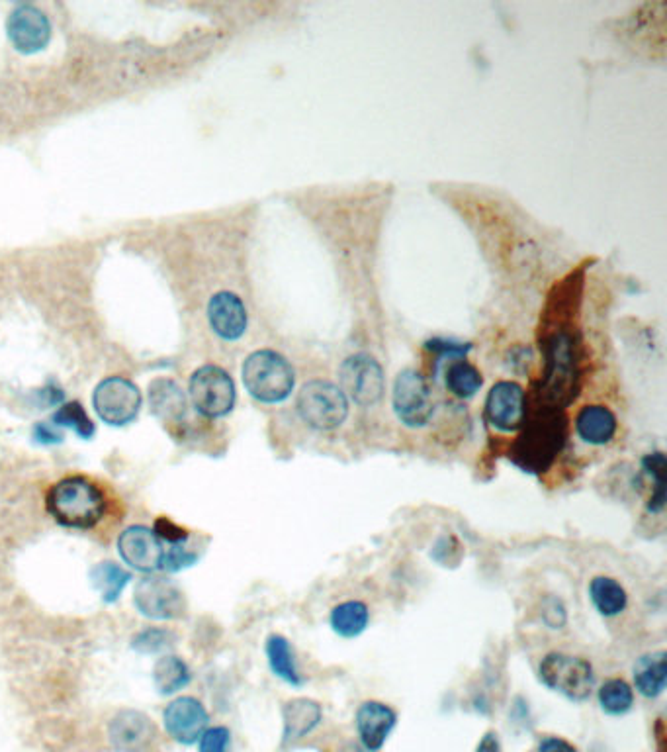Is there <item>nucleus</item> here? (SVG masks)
<instances>
[{"instance_id": "0eeeda50", "label": "nucleus", "mask_w": 667, "mask_h": 752, "mask_svg": "<svg viewBox=\"0 0 667 752\" xmlns=\"http://www.w3.org/2000/svg\"><path fill=\"white\" fill-rule=\"evenodd\" d=\"M392 406L403 425L423 427L433 418L435 404L427 378L415 369H405L394 380Z\"/></svg>"}, {"instance_id": "2eb2a0df", "label": "nucleus", "mask_w": 667, "mask_h": 752, "mask_svg": "<svg viewBox=\"0 0 667 752\" xmlns=\"http://www.w3.org/2000/svg\"><path fill=\"white\" fill-rule=\"evenodd\" d=\"M398 723V715L390 705L364 702L356 711V729L362 745L370 752L380 751Z\"/></svg>"}, {"instance_id": "20e7f679", "label": "nucleus", "mask_w": 667, "mask_h": 752, "mask_svg": "<svg viewBox=\"0 0 667 752\" xmlns=\"http://www.w3.org/2000/svg\"><path fill=\"white\" fill-rule=\"evenodd\" d=\"M538 674L546 688L570 702H585L595 686V672L589 660L564 653H550L542 658Z\"/></svg>"}, {"instance_id": "9b49d317", "label": "nucleus", "mask_w": 667, "mask_h": 752, "mask_svg": "<svg viewBox=\"0 0 667 752\" xmlns=\"http://www.w3.org/2000/svg\"><path fill=\"white\" fill-rule=\"evenodd\" d=\"M6 32L12 42L22 53L42 51L51 38V24L44 12L30 4L16 6L6 22Z\"/></svg>"}, {"instance_id": "2f4dec72", "label": "nucleus", "mask_w": 667, "mask_h": 752, "mask_svg": "<svg viewBox=\"0 0 667 752\" xmlns=\"http://www.w3.org/2000/svg\"><path fill=\"white\" fill-rule=\"evenodd\" d=\"M425 349L441 355V357H458V359H464L466 353L470 351V345L468 343H460V341H452V339H441V337H435V339H429L425 343Z\"/></svg>"}, {"instance_id": "aec40b11", "label": "nucleus", "mask_w": 667, "mask_h": 752, "mask_svg": "<svg viewBox=\"0 0 667 752\" xmlns=\"http://www.w3.org/2000/svg\"><path fill=\"white\" fill-rule=\"evenodd\" d=\"M284 717V743H294L319 725L321 707L312 700H292L282 709Z\"/></svg>"}, {"instance_id": "c85d7f7f", "label": "nucleus", "mask_w": 667, "mask_h": 752, "mask_svg": "<svg viewBox=\"0 0 667 752\" xmlns=\"http://www.w3.org/2000/svg\"><path fill=\"white\" fill-rule=\"evenodd\" d=\"M53 425L59 427H71L79 437L90 439L94 435V423L90 422L85 408L79 402H69L63 404L55 416H53Z\"/></svg>"}, {"instance_id": "39448f33", "label": "nucleus", "mask_w": 667, "mask_h": 752, "mask_svg": "<svg viewBox=\"0 0 667 752\" xmlns=\"http://www.w3.org/2000/svg\"><path fill=\"white\" fill-rule=\"evenodd\" d=\"M235 382L216 365H204L190 376V400L206 418H223L235 406Z\"/></svg>"}, {"instance_id": "dca6fc26", "label": "nucleus", "mask_w": 667, "mask_h": 752, "mask_svg": "<svg viewBox=\"0 0 667 752\" xmlns=\"http://www.w3.org/2000/svg\"><path fill=\"white\" fill-rule=\"evenodd\" d=\"M208 320L212 329L225 341L241 339L249 324L245 304L237 294L227 290L212 296L208 304Z\"/></svg>"}, {"instance_id": "4be33fe9", "label": "nucleus", "mask_w": 667, "mask_h": 752, "mask_svg": "<svg viewBox=\"0 0 667 752\" xmlns=\"http://www.w3.org/2000/svg\"><path fill=\"white\" fill-rule=\"evenodd\" d=\"M267 657L270 670L274 676L284 680L290 686H302L304 678L298 670L294 651L290 647V641L282 635H270L267 641Z\"/></svg>"}, {"instance_id": "a878e982", "label": "nucleus", "mask_w": 667, "mask_h": 752, "mask_svg": "<svg viewBox=\"0 0 667 752\" xmlns=\"http://www.w3.org/2000/svg\"><path fill=\"white\" fill-rule=\"evenodd\" d=\"M153 678H155L157 690L161 694L169 696V694H175L178 690L188 686L190 670H188V666L182 658L163 657L159 658V662L155 664Z\"/></svg>"}, {"instance_id": "9d476101", "label": "nucleus", "mask_w": 667, "mask_h": 752, "mask_svg": "<svg viewBox=\"0 0 667 752\" xmlns=\"http://www.w3.org/2000/svg\"><path fill=\"white\" fill-rule=\"evenodd\" d=\"M527 416L525 388L513 380L495 382L486 398V418L499 431H517Z\"/></svg>"}, {"instance_id": "f257e3e1", "label": "nucleus", "mask_w": 667, "mask_h": 752, "mask_svg": "<svg viewBox=\"0 0 667 752\" xmlns=\"http://www.w3.org/2000/svg\"><path fill=\"white\" fill-rule=\"evenodd\" d=\"M51 517L73 529H90L108 510L104 492L85 476H69L51 486L45 498Z\"/></svg>"}, {"instance_id": "6ab92c4d", "label": "nucleus", "mask_w": 667, "mask_h": 752, "mask_svg": "<svg viewBox=\"0 0 667 752\" xmlns=\"http://www.w3.org/2000/svg\"><path fill=\"white\" fill-rule=\"evenodd\" d=\"M667 684V655L664 651L640 657L634 664V686L644 698H658Z\"/></svg>"}, {"instance_id": "a211bd4d", "label": "nucleus", "mask_w": 667, "mask_h": 752, "mask_svg": "<svg viewBox=\"0 0 667 752\" xmlns=\"http://www.w3.org/2000/svg\"><path fill=\"white\" fill-rule=\"evenodd\" d=\"M149 406L151 412L163 422L175 423L184 418L188 402L175 380L157 378L149 384Z\"/></svg>"}, {"instance_id": "4468645a", "label": "nucleus", "mask_w": 667, "mask_h": 752, "mask_svg": "<svg viewBox=\"0 0 667 752\" xmlns=\"http://www.w3.org/2000/svg\"><path fill=\"white\" fill-rule=\"evenodd\" d=\"M163 723L167 733L182 745H192L200 741L208 727V711L196 698H177L167 705L163 713Z\"/></svg>"}, {"instance_id": "1a4fd4ad", "label": "nucleus", "mask_w": 667, "mask_h": 752, "mask_svg": "<svg viewBox=\"0 0 667 752\" xmlns=\"http://www.w3.org/2000/svg\"><path fill=\"white\" fill-rule=\"evenodd\" d=\"M135 608L151 619H178L184 613V598L177 586L163 576L139 580L134 592Z\"/></svg>"}, {"instance_id": "ddd939ff", "label": "nucleus", "mask_w": 667, "mask_h": 752, "mask_svg": "<svg viewBox=\"0 0 667 752\" xmlns=\"http://www.w3.org/2000/svg\"><path fill=\"white\" fill-rule=\"evenodd\" d=\"M118 549L122 559L141 572H155L165 566L167 551L161 539L143 525L128 527L118 539Z\"/></svg>"}, {"instance_id": "393cba45", "label": "nucleus", "mask_w": 667, "mask_h": 752, "mask_svg": "<svg viewBox=\"0 0 667 752\" xmlns=\"http://www.w3.org/2000/svg\"><path fill=\"white\" fill-rule=\"evenodd\" d=\"M130 580L132 574L124 570L120 564L100 563L92 568L94 588L102 594L104 602H116Z\"/></svg>"}, {"instance_id": "f8f14e48", "label": "nucleus", "mask_w": 667, "mask_h": 752, "mask_svg": "<svg viewBox=\"0 0 667 752\" xmlns=\"http://www.w3.org/2000/svg\"><path fill=\"white\" fill-rule=\"evenodd\" d=\"M155 723L141 711L124 709L108 725L110 745L118 752H145L155 741Z\"/></svg>"}, {"instance_id": "f03ea898", "label": "nucleus", "mask_w": 667, "mask_h": 752, "mask_svg": "<svg viewBox=\"0 0 667 752\" xmlns=\"http://www.w3.org/2000/svg\"><path fill=\"white\" fill-rule=\"evenodd\" d=\"M241 375L247 392L263 404L288 400L296 384V373L288 359L272 349L251 353L243 363Z\"/></svg>"}, {"instance_id": "7c9ffc66", "label": "nucleus", "mask_w": 667, "mask_h": 752, "mask_svg": "<svg viewBox=\"0 0 667 752\" xmlns=\"http://www.w3.org/2000/svg\"><path fill=\"white\" fill-rule=\"evenodd\" d=\"M231 733L225 727L206 729L200 737V752H229Z\"/></svg>"}, {"instance_id": "423d86ee", "label": "nucleus", "mask_w": 667, "mask_h": 752, "mask_svg": "<svg viewBox=\"0 0 667 752\" xmlns=\"http://www.w3.org/2000/svg\"><path fill=\"white\" fill-rule=\"evenodd\" d=\"M341 390L347 398L362 408L378 404L386 392V378L380 363L368 353H356L343 361L341 371Z\"/></svg>"}, {"instance_id": "f3484780", "label": "nucleus", "mask_w": 667, "mask_h": 752, "mask_svg": "<svg viewBox=\"0 0 667 752\" xmlns=\"http://www.w3.org/2000/svg\"><path fill=\"white\" fill-rule=\"evenodd\" d=\"M617 416L601 404L583 406L576 416L579 439L587 445H607L617 433Z\"/></svg>"}, {"instance_id": "412c9836", "label": "nucleus", "mask_w": 667, "mask_h": 752, "mask_svg": "<svg viewBox=\"0 0 667 752\" xmlns=\"http://www.w3.org/2000/svg\"><path fill=\"white\" fill-rule=\"evenodd\" d=\"M589 598L603 617H615L623 613L628 596L621 582L611 576H595L589 584Z\"/></svg>"}, {"instance_id": "473e14b6", "label": "nucleus", "mask_w": 667, "mask_h": 752, "mask_svg": "<svg viewBox=\"0 0 667 752\" xmlns=\"http://www.w3.org/2000/svg\"><path fill=\"white\" fill-rule=\"evenodd\" d=\"M155 535L171 545H182L186 539H188V531L178 527L177 523H173L171 519L167 517H161L157 519L155 523Z\"/></svg>"}, {"instance_id": "72a5a7b5", "label": "nucleus", "mask_w": 667, "mask_h": 752, "mask_svg": "<svg viewBox=\"0 0 667 752\" xmlns=\"http://www.w3.org/2000/svg\"><path fill=\"white\" fill-rule=\"evenodd\" d=\"M538 752H578L568 741L560 737H544L538 745Z\"/></svg>"}, {"instance_id": "cd10ccee", "label": "nucleus", "mask_w": 667, "mask_h": 752, "mask_svg": "<svg viewBox=\"0 0 667 752\" xmlns=\"http://www.w3.org/2000/svg\"><path fill=\"white\" fill-rule=\"evenodd\" d=\"M599 705L609 715H624L634 705V690L623 678H611L599 688Z\"/></svg>"}, {"instance_id": "7ed1b4c3", "label": "nucleus", "mask_w": 667, "mask_h": 752, "mask_svg": "<svg viewBox=\"0 0 667 752\" xmlns=\"http://www.w3.org/2000/svg\"><path fill=\"white\" fill-rule=\"evenodd\" d=\"M296 408L304 423L319 431L337 429L349 418V398L341 386L321 378L302 386Z\"/></svg>"}, {"instance_id": "bb28decb", "label": "nucleus", "mask_w": 667, "mask_h": 752, "mask_svg": "<svg viewBox=\"0 0 667 752\" xmlns=\"http://www.w3.org/2000/svg\"><path fill=\"white\" fill-rule=\"evenodd\" d=\"M642 469L654 480V492L648 502L650 514H662L666 508L667 461L662 451H654L642 459Z\"/></svg>"}, {"instance_id": "c756f323", "label": "nucleus", "mask_w": 667, "mask_h": 752, "mask_svg": "<svg viewBox=\"0 0 667 752\" xmlns=\"http://www.w3.org/2000/svg\"><path fill=\"white\" fill-rule=\"evenodd\" d=\"M175 643V633L169 629H159V627H149L145 631H139L132 639V647L141 655H157L169 649Z\"/></svg>"}, {"instance_id": "f704fd0d", "label": "nucleus", "mask_w": 667, "mask_h": 752, "mask_svg": "<svg viewBox=\"0 0 667 752\" xmlns=\"http://www.w3.org/2000/svg\"><path fill=\"white\" fill-rule=\"evenodd\" d=\"M34 437L40 441V443H59L63 439V435L53 427V425H47V423H38L36 429H34Z\"/></svg>"}, {"instance_id": "c9c22d12", "label": "nucleus", "mask_w": 667, "mask_h": 752, "mask_svg": "<svg viewBox=\"0 0 667 752\" xmlns=\"http://www.w3.org/2000/svg\"><path fill=\"white\" fill-rule=\"evenodd\" d=\"M476 752H501V743H499L497 735H495L493 731L486 733L484 739L480 741V745H478Z\"/></svg>"}, {"instance_id": "b1692460", "label": "nucleus", "mask_w": 667, "mask_h": 752, "mask_svg": "<svg viewBox=\"0 0 667 752\" xmlns=\"http://www.w3.org/2000/svg\"><path fill=\"white\" fill-rule=\"evenodd\" d=\"M445 384L452 396L468 400L482 388L484 376L470 361L456 359L446 367Z\"/></svg>"}, {"instance_id": "5701e85b", "label": "nucleus", "mask_w": 667, "mask_h": 752, "mask_svg": "<svg viewBox=\"0 0 667 752\" xmlns=\"http://www.w3.org/2000/svg\"><path fill=\"white\" fill-rule=\"evenodd\" d=\"M370 621V611L364 602L349 600L335 606L329 615L331 629L343 639H355L366 631Z\"/></svg>"}, {"instance_id": "6e6552de", "label": "nucleus", "mask_w": 667, "mask_h": 752, "mask_svg": "<svg viewBox=\"0 0 667 752\" xmlns=\"http://www.w3.org/2000/svg\"><path fill=\"white\" fill-rule=\"evenodd\" d=\"M92 404L102 422L120 427L137 418L141 408V392L132 380L110 376L96 386Z\"/></svg>"}]
</instances>
